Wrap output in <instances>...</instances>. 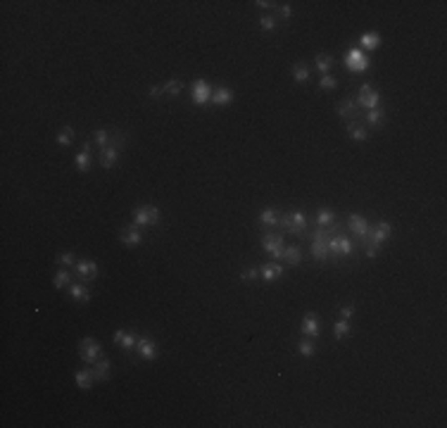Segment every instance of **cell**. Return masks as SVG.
Returning a JSON list of instances; mask_svg holds the SVG:
<instances>
[{
  "label": "cell",
  "instance_id": "obj_9",
  "mask_svg": "<svg viewBox=\"0 0 447 428\" xmlns=\"http://www.w3.org/2000/svg\"><path fill=\"white\" fill-rule=\"evenodd\" d=\"M212 100V86L205 79H198L193 84V103L195 105H207Z\"/></svg>",
  "mask_w": 447,
  "mask_h": 428
},
{
  "label": "cell",
  "instance_id": "obj_27",
  "mask_svg": "<svg viewBox=\"0 0 447 428\" xmlns=\"http://www.w3.org/2000/svg\"><path fill=\"white\" fill-rule=\"evenodd\" d=\"M347 133H350V138H352V141H357V143H364L366 138H369L366 129H364V126H359V124H355V122L347 124Z\"/></svg>",
  "mask_w": 447,
  "mask_h": 428
},
{
  "label": "cell",
  "instance_id": "obj_6",
  "mask_svg": "<svg viewBox=\"0 0 447 428\" xmlns=\"http://www.w3.org/2000/svg\"><path fill=\"white\" fill-rule=\"evenodd\" d=\"M357 107H364V110L369 112V110H376L378 103H381V93L374 91L369 84H364L362 88H359V95H357Z\"/></svg>",
  "mask_w": 447,
  "mask_h": 428
},
{
  "label": "cell",
  "instance_id": "obj_26",
  "mask_svg": "<svg viewBox=\"0 0 447 428\" xmlns=\"http://www.w3.org/2000/svg\"><path fill=\"white\" fill-rule=\"evenodd\" d=\"M383 119H385V110H383V107H376V110L366 112V124H369L371 129H381Z\"/></svg>",
  "mask_w": 447,
  "mask_h": 428
},
{
  "label": "cell",
  "instance_id": "obj_24",
  "mask_svg": "<svg viewBox=\"0 0 447 428\" xmlns=\"http://www.w3.org/2000/svg\"><path fill=\"white\" fill-rule=\"evenodd\" d=\"M359 46H362L364 50H378V48H381V36H378L376 31L364 33L362 38H359Z\"/></svg>",
  "mask_w": 447,
  "mask_h": 428
},
{
  "label": "cell",
  "instance_id": "obj_11",
  "mask_svg": "<svg viewBox=\"0 0 447 428\" xmlns=\"http://www.w3.org/2000/svg\"><path fill=\"white\" fill-rule=\"evenodd\" d=\"M300 333H305L307 338H319L321 336V319L314 314H305L302 324H300Z\"/></svg>",
  "mask_w": 447,
  "mask_h": 428
},
{
  "label": "cell",
  "instance_id": "obj_40",
  "mask_svg": "<svg viewBox=\"0 0 447 428\" xmlns=\"http://www.w3.org/2000/svg\"><path fill=\"white\" fill-rule=\"evenodd\" d=\"M259 29L262 31H274L276 29V17H259Z\"/></svg>",
  "mask_w": 447,
  "mask_h": 428
},
{
  "label": "cell",
  "instance_id": "obj_20",
  "mask_svg": "<svg viewBox=\"0 0 447 428\" xmlns=\"http://www.w3.org/2000/svg\"><path fill=\"white\" fill-rule=\"evenodd\" d=\"M314 221H317L319 228H326V226H331V224H336V212L331 207H319Z\"/></svg>",
  "mask_w": 447,
  "mask_h": 428
},
{
  "label": "cell",
  "instance_id": "obj_16",
  "mask_svg": "<svg viewBox=\"0 0 447 428\" xmlns=\"http://www.w3.org/2000/svg\"><path fill=\"white\" fill-rule=\"evenodd\" d=\"M117 157H119V150L114 148V145H105V148L100 150V155H98V162H100L103 169H112L117 164Z\"/></svg>",
  "mask_w": 447,
  "mask_h": 428
},
{
  "label": "cell",
  "instance_id": "obj_44",
  "mask_svg": "<svg viewBox=\"0 0 447 428\" xmlns=\"http://www.w3.org/2000/svg\"><path fill=\"white\" fill-rule=\"evenodd\" d=\"M93 145H95L93 141H86L84 145H81V152H88V155H93Z\"/></svg>",
  "mask_w": 447,
  "mask_h": 428
},
{
  "label": "cell",
  "instance_id": "obj_36",
  "mask_svg": "<svg viewBox=\"0 0 447 428\" xmlns=\"http://www.w3.org/2000/svg\"><path fill=\"white\" fill-rule=\"evenodd\" d=\"M319 88H324V91H333V88H338V79L331 76V74H324V76L319 79Z\"/></svg>",
  "mask_w": 447,
  "mask_h": 428
},
{
  "label": "cell",
  "instance_id": "obj_19",
  "mask_svg": "<svg viewBox=\"0 0 447 428\" xmlns=\"http://www.w3.org/2000/svg\"><path fill=\"white\" fill-rule=\"evenodd\" d=\"M91 369H93L95 381H107V378H110V374H112V362H110V359H98Z\"/></svg>",
  "mask_w": 447,
  "mask_h": 428
},
{
  "label": "cell",
  "instance_id": "obj_22",
  "mask_svg": "<svg viewBox=\"0 0 447 428\" xmlns=\"http://www.w3.org/2000/svg\"><path fill=\"white\" fill-rule=\"evenodd\" d=\"M281 260H285V264L288 266H298L300 262H302V252H300L298 245H285L283 257H281Z\"/></svg>",
  "mask_w": 447,
  "mask_h": 428
},
{
  "label": "cell",
  "instance_id": "obj_33",
  "mask_svg": "<svg viewBox=\"0 0 447 428\" xmlns=\"http://www.w3.org/2000/svg\"><path fill=\"white\" fill-rule=\"evenodd\" d=\"M74 162H76V169H79V171H81V174H86V171L91 169L93 157L88 155V152H79V155L74 157Z\"/></svg>",
  "mask_w": 447,
  "mask_h": 428
},
{
  "label": "cell",
  "instance_id": "obj_38",
  "mask_svg": "<svg viewBox=\"0 0 447 428\" xmlns=\"http://www.w3.org/2000/svg\"><path fill=\"white\" fill-rule=\"evenodd\" d=\"M259 279V266H247L240 271V281H255Z\"/></svg>",
  "mask_w": 447,
  "mask_h": 428
},
{
  "label": "cell",
  "instance_id": "obj_29",
  "mask_svg": "<svg viewBox=\"0 0 447 428\" xmlns=\"http://www.w3.org/2000/svg\"><path fill=\"white\" fill-rule=\"evenodd\" d=\"M162 88H164V93H167V95L179 98V95H181V91H183V84H181V79H169Z\"/></svg>",
  "mask_w": 447,
  "mask_h": 428
},
{
  "label": "cell",
  "instance_id": "obj_30",
  "mask_svg": "<svg viewBox=\"0 0 447 428\" xmlns=\"http://www.w3.org/2000/svg\"><path fill=\"white\" fill-rule=\"evenodd\" d=\"M110 136H112V131H107V129H98V131H93V143H95L98 148L103 150L107 143H110Z\"/></svg>",
  "mask_w": 447,
  "mask_h": 428
},
{
  "label": "cell",
  "instance_id": "obj_32",
  "mask_svg": "<svg viewBox=\"0 0 447 428\" xmlns=\"http://www.w3.org/2000/svg\"><path fill=\"white\" fill-rule=\"evenodd\" d=\"M126 143H129V136H126V133H124V131L114 129V131H112V136H110V143H107V145H114V148H117V150H122L124 145H126Z\"/></svg>",
  "mask_w": 447,
  "mask_h": 428
},
{
  "label": "cell",
  "instance_id": "obj_31",
  "mask_svg": "<svg viewBox=\"0 0 447 428\" xmlns=\"http://www.w3.org/2000/svg\"><path fill=\"white\" fill-rule=\"evenodd\" d=\"M350 321H347V319H340V321H336V324H333V336L338 338V340H340V338H345V336H350Z\"/></svg>",
  "mask_w": 447,
  "mask_h": 428
},
{
  "label": "cell",
  "instance_id": "obj_45",
  "mask_svg": "<svg viewBox=\"0 0 447 428\" xmlns=\"http://www.w3.org/2000/svg\"><path fill=\"white\" fill-rule=\"evenodd\" d=\"M255 5H257L259 10H269V7H271V5H276V3H269V0H257Z\"/></svg>",
  "mask_w": 447,
  "mask_h": 428
},
{
  "label": "cell",
  "instance_id": "obj_42",
  "mask_svg": "<svg viewBox=\"0 0 447 428\" xmlns=\"http://www.w3.org/2000/svg\"><path fill=\"white\" fill-rule=\"evenodd\" d=\"M279 14L283 17V20H290V14H293L290 5H281V7H279Z\"/></svg>",
  "mask_w": 447,
  "mask_h": 428
},
{
  "label": "cell",
  "instance_id": "obj_25",
  "mask_svg": "<svg viewBox=\"0 0 447 428\" xmlns=\"http://www.w3.org/2000/svg\"><path fill=\"white\" fill-rule=\"evenodd\" d=\"M314 65H317V69L321 71V74H328V71L333 69V65H336V60H333V55L319 52L317 57H314Z\"/></svg>",
  "mask_w": 447,
  "mask_h": 428
},
{
  "label": "cell",
  "instance_id": "obj_7",
  "mask_svg": "<svg viewBox=\"0 0 447 428\" xmlns=\"http://www.w3.org/2000/svg\"><path fill=\"white\" fill-rule=\"evenodd\" d=\"M74 274L79 276L81 283H88V281H95L98 279V262L93 260H79L74 264Z\"/></svg>",
  "mask_w": 447,
  "mask_h": 428
},
{
  "label": "cell",
  "instance_id": "obj_28",
  "mask_svg": "<svg viewBox=\"0 0 447 428\" xmlns=\"http://www.w3.org/2000/svg\"><path fill=\"white\" fill-rule=\"evenodd\" d=\"M293 79H295L298 84H305V81H309V67L302 65V62H298V65L293 67Z\"/></svg>",
  "mask_w": 447,
  "mask_h": 428
},
{
  "label": "cell",
  "instance_id": "obj_21",
  "mask_svg": "<svg viewBox=\"0 0 447 428\" xmlns=\"http://www.w3.org/2000/svg\"><path fill=\"white\" fill-rule=\"evenodd\" d=\"M74 381L81 390H91L93 383H95V376H93V369H81L74 374Z\"/></svg>",
  "mask_w": 447,
  "mask_h": 428
},
{
  "label": "cell",
  "instance_id": "obj_14",
  "mask_svg": "<svg viewBox=\"0 0 447 428\" xmlns=\"http://www.w3.org/2000/svg\"><path fill=\"white\" fill-rule=\"evenodd\" d=\"M283 274H285V269L281 262H269V264L259 266V279H264V281H276V279H281Z\"/></svg>",
  "mask_w": 447,
  "mask_h": 428
},
{
  "label": "cell",
  "instance_id": "obj_41",
  "mask_svg": "<svg viewBox=\"0 0 447 428\" xmlns=\"http://www.w3.org/2000/svg\"><path fill=\"white\" fill-rule=\"evenodd\" d=\"M338 312H340V319H347V321H350V319L355 317V305H343V307H338Z\"/></svg>",
  "mask_w": 447,
  "mask_h": 428
},
{
  "label": "cell",
  "instance_id": "obj_34",
  "mask_svg": "<svg viewBox=\"0 0 447 428\" xmlns=\"http://www.w3.org/2000/svg\"><path fill=\"white\" fill-rule=\"evenodd\" d=\"M74 136H76V131L71 129V126H65V129L57 133V143L60 145H71V143H74Z\"/></svg>",
  "mask_w": 447,
  "mask_h": 428
},
{
  "label": "cell",
  "instance_id": "obj_37",
  "mask_svg": "<svg viewBox=\"0 0 447 428\" xmlns=\"http://www.w3.org/2000/svg\"><path fill=\"white\" fill-rule=\"evenodd\" d=\"M57 264L71 269V266L76 264V257H74V252H62V255H57Z\"/></svg>",
  "mask_w": 447,
  "mask_h": 428
},
{
  "label": "cell",
  "instance_id": "obj_46",
  "mask_svg": "<svg viewBox=\"0 0 447 428\" xmlns=\"http://www.w3.org/2000/svg\"><path fill=\"white\" fill-rule=\"evenodd\" d=\"M122 336H124V331H117V333H114V343H117V345L122 343Z\"/></svg>",
  "mask_w": 447,
  "mask_h": 428
},
{
  "label": "cell",
  "instance_id": "obj_2",
  "mask_svg": "<svg viewBox=\"0 0 447 428\" xmlns=\"http://www.w3.org/2000/svg\"><path fill=\"white\" fill-rule=\"evenodd\" d=\"M131 217H133L136 226H157L160 224V209L155 205H138L131 212Z\"/></svg>",
  "mask_w": 447,
  "mask_h": 428
},
{
  "label": "cell",
  "instance_id": "obj_43",
  "mask_svg": "<svg viewBox=\"0 0 447 428\" xmlns=\"http://www.w3.org/2000/svg\"><path fill=\"white\" fill-rule=\"evenodd\" d=\"M162 93H164V88H160V86H152V88L148 91V95H150V98H160Z\"/></svg>",
  "mask_w": 447,
  "mask_h": 428
},
{
  "label": "cell",
  "instance_id": "obj_10",
  "mask_svg": "<svg viewBox=\"0 0 447 428\" xmlns=\"http://www.w3.org/2000/svg\"><path fill=\"white\" fill-rule=\"evenodd\" d=\"M336 112H338V117L340 119H345V124L355 122V119L359 117V107H357V103L352 100V98H345L343 103L336 107Z\"/></svg>",
  "mask_w": 447,
  "mask_h": 428
},
{
  "label": "cell",
  "instance_id": "obj_35",
  "mask_svg": "<svg viewBox=\"0 0 447 428\" xmlns=\"http://www.w3.org/2000/svg\"><path fill=\"white\" fill-rule=\"evenodd\" d=\"M124 347L126 352H131V350H136V345H138V336L136 333H124L122 336V343H119Z\"/></svg>",
  "mask_w": 447,
  "mask_h": 428
},
{
  "label": "cell",
  "instance_id": "obj_8",
  "mask_svg": "<svg viewBox=\"0 0 447 428\" xmlns=\"http://www.w3.org/2000/svg\"><path fill=\"white\" fill-rule=\"evenodd\" d=\"M347 228H350V234H355L359 240H364L366 236H369V221L364 219V217H359V214H350L347 217Z\"/></svg>",
  "mask_w": 447,
  "mask_h": 428
},
{
  "label": "cell",
  "instance_id": "obj_3",
  "mask_svg": "<svg viewBox=\"0 0 447 428\" xmlns=\"http://www.w3.org/2000/svg\"><path fill=\"white\" fill-rule=\"evenodd\" d=\"M79 355H81V359H84L86 364H95L98 359H100V355H103V347H100V343H98L95 338H84L81 343H79Z\"/></svg>",
  "mask_w": 447,
  "mask_h": 428
},
{
  "label": "cell",
  "instance_id": "obj_17",
  "mask_svg": "<svg viewBox=\"0 0 447 428\" xmlns=\"http://www.w3.org/2000/svg\"><path fill=\"white\" fill-rule=\"evenodd\" d=\"M67 293H69V298L76 300V302H91V290H88L81 281H79V283L67 285Z\"/></svg>",
  "mask_w": 447,
  "mask_h": 428
},
{
  "label": "cell",
  "instance_id": "obj_12",
  "mask_svg": "<svg viewBox=\"0 0 447 428\" xmlns=\"http://www.w3.org/2000/svg\"><path fill=\"white\" fill-rule=\"evenodd\" d=\"M136 350H138V355H141L145 362H152V359H157V343L152 340V338H148V336L138 338Z\"/></svg>",
  "mask_w": 447,
  "mask_h": 428
},
{
  "label": "cell",
  "instance_id": "obj_1",
  "mask_svg": "<svg viewBox=\"0 0 447 428\" xmlns=\"http://www.w3.org/2000/svg\"><path fill=\"white\" fill-rule=\"evenodd\" d=\"M279 226L285 228V231L293 236H305L307 234V217L302 209H295V212H288L281 217Z\"/></svg>",
  "mask_w": 447,
  "mask_h": 428
},
{
  "label": "cell",
  "instance_id": "obj_39",
  "mask_svg": "<svg viewBox=\"0 0 447 428\" xmlns=\"http://www.w3.org/2000/svg\"><path fill=\"white\" fill-rule=\"evenodd\" d=\"M298 352L302 357H312V355H314V343H312V340H300V343H298Z\"/></svg>",
  "mask_w": 447,
  "mask_h": 428
},
{
  "label": "cell",
  "instance_id": "obj_23",
  "mask_svg": "<svg viewBox=\"0 0 447 428\" xmlns=\"http://www.w3.org/2000/svg\"><path fill=\"white\" fill-rule=\"evenodd\" d=\"M71 283V271L67 269V266H60L57 271H55V279H52V285L57 288V290H62V288H67V285Z\"/></svg>",
  "mask_w": 447,
  "mask_h": 428
},
{
  "label": "cell",
  "instance_id": "obj_18",
  "mask_svg": "<svg viewBox=\"0 0 447 428\" xmlns=\"http://www.w3.org/2000/svg\"><path fill=\"white\" fill-rule=\"evenodd\" d=\"M231 100H234V91L226 88V86H219V88L212 91V100L209 103H214L217 107H226V105H231Z\"/></svg>",
  "mask_w": 447,
  "mask_h": 428
},
{
  "label": "cell",
  "instance_id": "obj_5",
  "mask_svg": "<svg viewBox=\"0 0 447 428\" xmlns=\"http://www.w3.org/2000/svg\"><path fill=\"white\" fill-rule=\"evenodd\" d=\"M345 67L352 74H362V71L369 69V57L364 55L362 48H352L347 55H345Z\"/></svg>",
  "mask_w": 447,
  "mask_h": 428
},
{
  "label": "cell",
  "instance_id": "obj_4",
  "mask_svg": "<svg viewBox=\"0 0 447 428\" xmlns=\"http://www.w3.org/2000/svg\"><path fill=\"white\" fill-rule=\"evenodd\" d=\"M262 245H264V250L269 255H271L274 262H279L281 257H283V250H285V240L281 234H276V231H269V234L262 238Z\"/></svg>",
  "mask_w": 447,
  "mask_h": 428
},
{
  "label": "cell",
  "instance_id": "obj_15",
  "mask_svg": "<svg viewBox=\"0 0 447 428\" xmlns=\"http://www.w3.org/2000/svg\"><path fill=\"white\" fill-rule=\"evenodd\" d=\"M279 209L274 207H264L262 212H259V226H264L266 231H274V228L279 226Z\"/></svg>",
  "mask_w": 447,
  "mask_h": 428
},
{
  "label": "cell",
  "instance_id": "obj_13",
  "mask_svg": "<svg viewBox=\"0 0 447 428\" xmlns=\"http://www.w3.org/2000/svg\"><path fill=\"white\" fill-rule=\"evenodd\" d=\"M119 240H122L126 247H136L141 245V240H143V234H141V228L133 224V226H124L122 231H119Z\"/></svg>",
  "mask_w": 447,
  "mask_h": 428
}]
</instances>
